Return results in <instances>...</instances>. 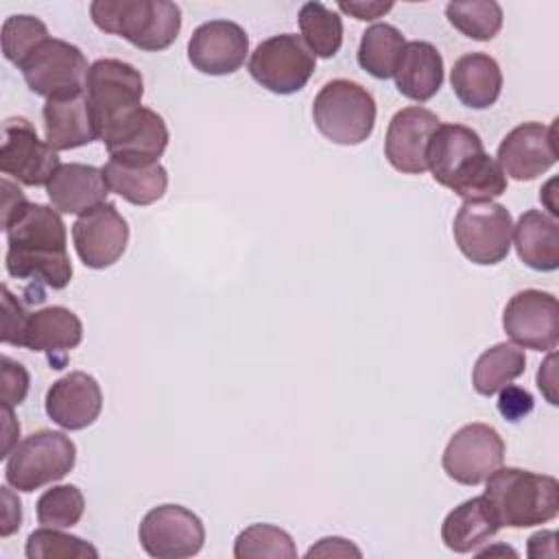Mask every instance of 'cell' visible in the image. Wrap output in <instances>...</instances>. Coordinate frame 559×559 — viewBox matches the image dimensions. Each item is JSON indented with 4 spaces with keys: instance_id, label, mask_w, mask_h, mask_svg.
<instances>
[{
    "instance_id": "cell-20",
    "label": "cell",
    "mask_w": 559,
    "mask_h": 559,
    "mask_svg": "<svg viewBox=\"0 0 559 559\" xmlns=\"http://www.w3.org/2000/svg\"><path fill=\"white\" fill-rule=\"evenodd\" d=\"M46 415L63 430L92 426L103 411V391L94 376L70 371L46 391Z\"/></svg>"
},
{
    "instance_id": "cell-44",
    "label": "cell",
    "mask_w": 559,
    "mask_h": 559,
    "mask_svg": "<svg viewBox=\"0 0 559 559\" xmlns=\"http://www.w3.org/2000/svg\"><path fill=\"white\" fill-rule=\"evenodd\" d=\"M17 437H20V424L13 417V408L2 406V454H0V459H7L11 454V450L17 445Z\"/></svg>"
},
{
    "instance_id": "cell-28",
    "label": "cell",
    "mask_w": 559,
    "mask_h": 559,
    "mask_svg": "<svg viewBox=\"0 0 559 559\" xmlns=\"http://www.w3.org/2000/svg\"><path fill=\"white\" fill-rule=\"evenodd\" d=\"M103 177L109 192L122 197L131 205H151L166 194L168 173L155 164H131L120 159H107L103 166Z\"/></svg>"
},
{
    "instance_id": "cell-21",
    "label": "cell",
    "mask_w": 559,
    "mask_h": 559,
    "mask_svg": "<svg viewBox=\"0 0 559 559\" xmlns=\"http://www.w3.org/2000/svg\"><path fill=\"white\" fill-rule=\"evenodd\" d=\"M83 341L81 319L66 306H46L31 312L22 338V347L44 352L52 369H63L68 352Z\"/></svg>"
},
{
    "instance_id": "cell-1",
    "label": "cell",
    "mask_w": 559,
    "mask_h": 559,
    "mask_svg": "<svg viewBox=\"0 0 559 559\" xmlns=\"http://www.w3.org/2000/svg\"><path fill=\"white\" fill-rule=\"evenodd\" d=\"M7 236L4 269L15 280L61 290L72 280L66 225L55 207L24 201L2 216Z\"/></svg>"
},
{
    "instance_id": "cell-2",
    "label": "cell",
    "mask_w": 559,
    "mask_h": 559,
    "mask_svg": "<svg viewBox=\"0 0 559 559\" xmlns=\"http://www.w3.org/2000/svg\"><path fill=\"white\" fill-rule=\"evenodd\" d=\"M432 179L463 201H491L507 192V175L480 135L465 124H439L426 153Z\"/></svg>"
},
{
    "instance_id": "cell-15",
    "label": "cell",
    "mask_w": 559,
    "mask_h": 559,
    "mask_svg": "<svg viewBox=\"0 0 559 559\" xmlns=\"http://www.w3.org/2000/svg\"><path fill=\"white\" fill-rule=\"evenodd\" d=\"M168 127L164 118L148 109L138 107L109 127L103 129L100 142L111 159L131 164H155L168 146Z\"/></svg>"
},
{
    "instance_id": "cell-7",
    "label": "cell",
    "mask_w": 559,
    "mask_h": 559,
    "mask_svg": "<svg viewBox=\"0 0 559 559\" xmlns=\"http://www.w3.org/2000/svg\"><path fill=\"white\" fill-rule=\"evenodd\" d=\"M459 251L474 264H498L511 251L513 218L496 201H465L452 223Z\"/></svg>"
},
{
    "instance_id": "cell-32",
    "label": "cell",
    "mask_w": 559,
    "mask_h": 559,
    "mask_svg": "<svg viewBox=\"0 0 559 559\" xmlns=\"http://www.w3.org/2000/svg\"><path fill=\"white\" fill-rule=\"evenodd\" d=\"M448 22L469 39L489 41L502 28V7L493 0H452L445 4Z\"/></svg>"
},
{
    "instance_id": "cell-13",
    "label": "cell",
    "mask_w": 559,
    "mask_h": 559,
    "mask_svg": "<svg viewBox=\"0 0 559 559\" xmlns=\"http://www.w3.org/2000/svg\"><path fill=\"white\" fill-rule=\"evenodd\" d=\"M507 336L524 349L552 352L559 341V304L552 293L524 288L502 310Z\"/></svg>"
},
{
    "instance_id": "cell-4",
    "label": "cell",
    "mask_w": 559,
    "mask_h": 559,
    "mask_svg": "<svg viewBox=\"0 0 559 559\" xmlns=\"http://www.w3.org/2000/svg\"><path fill=\"white\" fill-rule=\"evenodd\" d=\"M90 15L103 33L146 52L166 50L181 31V9L168 0H94Z\"/></svg>"
},
{
    "instance_id": "cell-35",
    "label": "cell",
    "mask_w": 559,
    "mask_h": 559,
    "mask_svg": "<svg viewBox=\"0 0 559 559\" xmlns=\"http://www.w3.org/2000/svg\"><path fill=\"white\" fill-rule=\"evenodd\" d=\"M24 552L28 559H98V550L90 542L52 526L33 531Z\"/></svg>"
},
{
    "instance_id": "cell-8",
    "label": "cell",
    "mask_w": 559,
    "mask_h": 559,
    "mask_svg": "<svg viewBox=\"0 0 559 559\" xmlns=\"http://www.w3.org/2000/svg\"><path fill=\"white\" fill-rule=\"evenodd\" d=\"M317 68V57L295 33L262 39L249 57V74L264 90L288 96L306 87Z\"/></svg>"
},
{
    "instance_id": "cell-23",
    "label": "cell",
    "mask_w": 559,
    "mask_h": 559,
    "mask_svg": "<svg viewBox=\"0 0 559 559\" xmlns=\"http://www.w3.org/2000/svg\"><path fill=\"white\" fill-rule=\"evenodd\" d=\"M41 114L46 142L57 153L98 140V127L85 90L63 98H48Z\"/></svg>"
},
{
    "instance_id": "cell-36",
    "label": "cell",
    "mask_w": 559,
    "mask_h": 559,
    "mask_svg": "<svg viewBox=\"0 0 559 559\" xmlns=\"http://www.w3.org/2000/svg\"><path fill=\"white\" fill-rule=\"evenodd\" d=\"M48 28L46 24L35 15H9L2 24V55L13 66H22L24 59L41 44L46 41Z\"/></svg>"
},
{
    "instance_id": "cell-11",
    "label": "cell",
    "mask_w": 559,
    "mask_h": 559,
    "mask_svg": "<svg viewBox=\"0 0 559 559\" xmlns=\"http://www.w3.org/2000/svg\"><path fill=\"white\" fill-rule=\"evenodd\" d=\"M504 441L489 424H465L459 428L441 456L443 472L459 485H480L504 461Z\"/></svg>"
},
{
    "instance_id": "cell-14",
    "label": "cell",
    "mask_w": 559,
    "mask_h": 559,
    "mask_svg": "<svg viewBox=\"0 0 559 559\" xmlns=\"http://www.w3.org/2000/svg\"><path fill=\"white\" fill-rule=\"evenodd\" d=\"M57 151L46 140H39L35 127L17 116L2 122L0 170L24 186H46L59 168Z\"/></svg>"
},
{
    "instance_id": "cell-37",
    "label": "cell",
    "mask_w": 559,
    "mask_h": 559,
    "mask_svg": "<svg viewBox=\"0 0 559 559\" xmlns=\"http://www.w3.org/2000/svg\"><path fill=\"white\" fill-rule=\"evenodd\" d=\"M28 317H31V312H26V308L9 290V286L2 284V334H0V338L4 345L22 347Z\"/></svg>"
},
{
    "instance_id": "cell-3",
    "label": "cell",
    "mask_w": 559,
    "mask_h": 559,
    "mask_svg": "<svg viewBox=\"0 0 559 559\" xmlns=\"http://www.w3.org/2000/svg\"><path fill=\"white\" fill-rule=\"evenodd\" d=\"M483 496L487 498L500 528L546 524L559 513L557 478L531 469L500 465L487 476Z\"/></svg>"
},
{
    "instance_id": "cell-31",
    "label": "cell",
    "mask_w": 559,
    "mask_h": 559,
    "mask_svg": "<svg viewBox=\"0 0 559 559\" xmlns=\"http://www.w3.org/2000/svg\"><path fill=\"white\" fill-rule=\"evenodd\" d=\"M301 39L314 57L330 59L343 44V20L321 2H304L297 15Z\"/></svg>"
},
{
    "instance_id": "cell-34",
    "label": "cell",
    "mask_w": 559,
    "mask_h": 559,
    "mask_svg": "<svg viewBox=\"0 0 559 559\" xmlns=\"http://www.w3.org/2000/svg\"><path fill=\"white\" fill-rule=\"evenodd\" d=\"M35 509L41 526L72 528L85 513V496L76 485H55L39 496Z\"/></svg>"
},
{
    "instance_id": "cell-27",
    "label": "cell",
    "mask_w": 559,
    "mask_h": 559,
    "mask_svg": "<svg viewBox=\"0 0 559 559\" xmlns=\"http://www.w3.org/2000/svg\"><path fill=\"white\" fill-rule=\"evenodd\" d=\"M518 258L533 271L559 269V223L542 210H526L513 225Z\"/></svg>"
},
{
    "instance_id": "cell-30",
    "label": "cell",
    "mask_w": 559,
    "mask_h": 559,
    "mask_svg": "<svg viewBox=\"0 0 559 559\" xmlns=\"http://www.w3.org/2000/svg\"><path fill=\"white\" fill-rule=\"evenodd\" d=\"M406 41L400 28L386 22L371 24L358 44V66L373 79L386 81L393 76Z\"/></svg>"
},
{
    "instance_id": "cell-22",
    "label": "cell",
    "mask_w": 559,
    "mask_h": 559,
    "mask_svg": "<svg viewBox=\"0 0 559 559\" xmlns=\"http://www.w3.org/2000/svg\"><path fill=\"white\" fill-rule=\"evenodd\" d=\"M50 205L61 214H85L107 203V181L103 168L92 164H61L46 183Z\"/></svg>"
},
{
    "instance_id": "cell-40",
    "label": "cell",
    "mask_w": 559,
    "mask_h": 559,
    "mask_svg": "<svg viewBox=\"0 0 559 559\" xmlns=\"http://www.w3.org/2000/svg\"><path fill=\"white\" fill-rule=\"evenodd\" d=\"M306 557L308 559H312V557H362V552L349 539L323 537L312 548H308Z\"/></svg>"
},
{
    "instance_id": "cell-5",
    "label": "cell",
    "mask_w": 559,
    "mask_h": 559,
    "mask_svg": "<svg viewBox=\"0 0 559 559\" xmlns=\"http://www.w3.org/2000/svg\"><path fill=\"white\" fill-rule=\"evenodd\" d=\"M312 120L325 140L341 146H356L373 133L376 100L360 83L332 79L314 96Z\"/></svg>"
},
{
    "instance_id": "cell-42",
    "label": "cell",
    "mask_w": 559,
    "mask_h": 559,
    "mask_svg": "<svg viewBox=\"0 0 559 559\" xmlns=\"http://www.w3.org/2000/svg\"><path fill=\"white\" fill-rule=\"evenodd\" d=\"M2 524H0V535L2 537H9L13 535L20 524H22V504H20V498L9 489V483L2 487Z\"/></svg>"
},
{
    "instance_id": "cell-10",
    "label": "cell",
    "mask_w": 559,
    "mask_h": 559,
    "mask_svg": "<svg viewBox=\"0 0 559 559\" xmlns=\"http://www.w3.org/2000/svg\"><path fill=\"white\" fill-rule=\"evenodd\" d=\"M85 96L90 100L100 140L105 127L142 105L144 81L140 70L122 59H98L87 70Z\"/></svg>"
},
{
    "instance_id": "cell-17",
    "label": "cell",
    "mask_w": 559,
    "mask_h": 559,
    "mask_svg": "<svg viewBox=\"0 0 559 559\" xmlns=\"http://www.w3.org/2000/svg\"><path fill=\"white\" fill-rule=\"evenodd\" d=\"M557 120L550 127L542 122H522L511 129L498 146V164L515 181H531L557 164Z\"/></svg>"
},
{
    "instance_id": "cell-9",
    "label": "cell",
    "mask_w": 559,
    "mask_h": 559,
    "mask_svg": "<svg viewBox=\"0 0 559 559\" xmlns=\"http://www.w3.org/2000/svg\"><path fill=\"white\" fill-rule=\"evenodd\" d=\"M20 70L28 90L48 100L83 92L90 66L79 46L48 37L24 59Z\"/></svg>"
},
{
    "instance_id": "cell-18",
    "label": "cell",
    "mask_w": 559,
    "mask_h": 559,
    "mask_svg": "<svg viewBox=\"0 0 559 559\" xmlns=\"http://www.w3.org/2000/svg\"><path fill=\"white\" fill-rule=\"evenodd\" d=\"M249 52L245 28L231 20H210L197 26L188 39V61L210 76L234 74Z\"/></svg>"
},
{
    "instance_id": "cell-12",
    "label": "cell",
    "mask_w": 559,
    "mask_h": 559,
    "mask_svg": "<svg viewBox=\"0 0 559 559\" xmlns=\"http://www.w3.org/2000/svg\"><path fill=\"white\" fill-rule=\"evenodd\" d=\"M140 544L155 559L194 557L205 542V528L197 513L181 504H159L146 511L138 528Z\"/></svg>"
},
{
    "instance_id": "cell-24",
    "label": "cell",
    "mask_w": 559,
    "mask_h": 559,
    "mask_svg": "<svg viewBox=\"0 0 559 559\" xmlns=\"http://www.w3.org/2000/svg\"><path fill=\"white\" fill-rule=\"evenodd\" d=\"M498 531H500V524L487 498L476 496L461 502L443 518L441 542L448 550L465 555V552H476Z\"/></svg>"
},
{
    "instance_id": "cell-25",
    "label": "cell",
    "mask_w": 559,
    "mask_h": 559,
    "mask_svg": "<svg viewBox=\"0 0 559 559\" xmlns=\"http://www.w3.org/2000/svg\"><path fill=\"white\" fill-rule=\"evenodd\" d=\"M393 79L402 96L426 103L443 83V57L430 41H406Z\"/></svg>"
},
{
    "instance_id": "cell-16",
    "label": "cell",
    "mask_w": 559,
    "mask_h": 559,
    "mask_svg": "<svg viewBox=\"0 0 559 559\" xmlns=\"http://www.w3.org/2000/svg\"><path fill=\"white\" fill-rule=\"evenodd\" d=\"M72 240L87 269H109L127 251L129 225L114 203H103L74 221Z\"/></svg>"
},
{
    "instance_id": "cell-43",
    "label": "cell",
    "mask_w": 559,
    "mask_h": 559,
    "mask_svg": "<svg viewBox=\"0 0 559 559\" xmlns=\"http://www.w3.org/2000/svg\"><path fill=\"white\" fill-rule=\"evenodd\" d=\"M555 362H557V354L550 352L548 358L539 365V371H537V386L539 391L544 393V397L548 400V404L557 406L559 404V397H557V369H555Z\"/></svg>"
},
{
    "instance_id": "cell-39",
    "label": "cell",
    "mask_w": 559,
    "mask_h": 559,
    "mask_svg": "<svg viewBox=\"0 0 559 559\" xmlns=\"http://www.w3.org/2000/svg\"><path fill=\"white\" fill-rule=\"evenodd\" d=\"M535 406V400L533 395L518 386V384H504L500 391H498V413L507 419V421H520L524 419Z\"/></svg>"
},
{
    "instance_id": "cell-46",
    "label": "cell",
    "mask_w": 559,
    "mask_h": 559,
    "mask_svg": "<svg viewBox=\"0 0 559 559\" xmlns=\"http://www.w3.org/2000/svg\"><path fill=\"white\" fill-rule=\"evenodd\" d=\"M493 550H476V557H487V555H491ZM498 552H511V555H515V550H511V548H498Z\"/></svg>"
},
{
    "instance_id": "cell-6",
    "label": "cell",
    "mask_w": 559,
    "mask_h": 559,
    "mask_svg": "<svg viewBox=\"0 0 559 559\" xmlns=\"http://www.w3.org/2000/svg\"><path fill=\"white\" fill-rule=\"evenodd\" d=\"M76 463L74 441L59 430H37L24 437L7 456L4 480L24 493L68 476Z\"/></svg>"
},
{
    "instance_id": "cell-38",
    "label": "cell",
    "mask_w": 559,
    "mask_h": 559,
    "mask_svg": "<svg viewBox=\"0 0 559 559\" xmlns=\"http://www.w3.org/2000/svg\"><path fill=\"white\" fill-rule=\"evenodd\" d=\"M0 380H2V406H20L26 400L28 386H31V376L26 367L9 356H2V369H0Z\"/></svg>"
},
{
    "instance_id": "cell-29",
    "label": "cell",
    "mask_w": 559,
    "mask_h": 559,
    "mask_svg": "<svg viewBox=\"0 0 559 559\" xmlns=\"http://www.w3.org/2000/svg\"><path fill=\"white\" fill-rule=\"evenodd\" d=\"M526 369V356L515 343H496L485 349L472 369V384L478 395H496L504 384L520 378Z\"/></svg>"
},
{
    "instance_id": "cell-45",
    "label": "cell",
    "mask_w": 559,
    "mask_h": 559,
    "mask_svg": "<svg viewBox=\"0 0 559 559\" xmlns=\"http://www.w3.org/2000/svg\"><path fill=\"white\" fill-rule=\"evenodd\" d=\"M555 539H557L555 531H539V533L531 535V537H528V557H544V550H542V546H544V544H542V542L555 544ZM546 555H548V557H555V555H557V550H555V548H550Z\"/></svg>"
},
{
    "instance_id": "cell-19",
    "label": "cell",
    "mask_w": 559,
    "mask_h": 559,
    "mask_svg": "<svg viewBox=\"0 0 559 559\" xmlns=\"http://www.w3.org/2000/svg\"><path fill=\"white\" fill-rule=\"evenodd\" d=\"M441 124L439 116L426 107L413 105L393 114L384 135L386 162L404 175H424L428 170L426 153L432 133Z\"/></svg>"
},
{
    "instance_id": "cell-26",
    "label": "cell",
    "mask_w": 559,
    "mask_h": 559,
    "mask_svg": "<svg viewBox=\"0 0 559 559\" xmlns=\"http://www.w3.org/2000/svg\"><path fill=\"white\" fill-rule=\"evenodd\" d=\"M450 83L465 107L487 109L502 92V70L487 52H465L454 61Z\"/></svg>"
},
{
    "instance_id": "cell-33",
    "label": "cell",
    "mask_w": 559,
    "mask_h": 559,
    "mask_svg": "<svg viewBox=\"0 0 559 559\" xmlns=\"http://www.w3.org/2000/svg\"><path fill=\"white\" fill-rule=\"evenodd\" d=\"M236 559H295L293 537L275 524H251L234 539Z\"/></svg>"
},
{
    "instance_id": "cell-41",
    "label": "cell",
    "mask_w": 559,
    "mask_h": 559,
    "mask_svg": "<svg viewBox=\"0 0 559 559\" xmlns=\"http://www.w3.org/2000/svg\"><path fill=\"white\" fill-rule=\"evenodd\" d=\"M338 9L360 22H369V20H376V17H382L384 13H389L393 9V2H380V0H341L338 2Z\"/></svg>"
}]
</instances>
